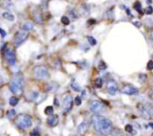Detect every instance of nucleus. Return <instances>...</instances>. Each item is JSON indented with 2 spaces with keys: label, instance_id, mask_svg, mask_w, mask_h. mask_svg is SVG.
Listing matches in <instances>:
<instances>
[{
  "label": "nucleus",
  "instance_id": "39448f33",
  "mask_svg": "<svg viewBox=\"0 0 153 136\" xmlns=\"http://www.w3.org/2000/svg\"><path fill=\"white\" fill-rule=\"evenodd\" d=\"M29 37V33L26 31H17L15 34L14 37V44L16 47H19L21 46Z\"/></svg>",
  "mask_w": 153,
  "mask_h": 136
},
{
  "label": "nucleus",
  "instance_id": "393cba45",
  "mask_svg": "<svg viewBox=\"0 0 153 136\" xmlns=\"http://www.w3.org/2000/svg\"><path fill=\"white\" fill-rule=\"evenodd\" d=\"M74 102H75V104H76V106H80V105H81V103H82L81 97H79V96H76V97L75 98V100H74Z\"/></svg>",
  "mask_w": 153,
  "mask_h": 136
},
{
  "label": "nucleus",
  "instance_id": "f704fd0d",
  "mask_svg": "<svg viewBox=\"0 0 153 136\" xmlns=\"http://www.w3.org/2000/svg\"><path fill=\"white\" fill-rule=\"evenodd\" d=\"M4 83V80H3V77L0 75V87H1Z\"/></svg>",
  "mask_w": 153,
  "mask_h": 136
},
{
  "label": "nucleus",
  "instance_id": "f8f14e48",
  "mask_svg": "<svg viewBox=\"0 0 153 136\" xmlns=\"http://www.w3.org/2000/svg\"><path fill=\"white\" fill-rule=\"evenodd\" d=\"M88 128H89V124H88L87 121L82 122V123L78 126V134H79V136H84V135L88 132Z\"/></svg>",
  "mask_w": 153,
  "mask_h": 136
},
{
  "label": "nucleus",
  "instance_id": "5701e85b",
  "mask_svg": "<svg viewBox=\"0 0 153 136\" xmlns=\"http://www.w3.org/2000/svg\"><path fill=\"white\" fill-rule=\"evenodd\" d=\"M88 42L90 43L91 46L97 45V40H96L95 38H93V37H91V36H88Z\"/></svg>",
  "mask_w": 153,
  "mask_h": 136
},
{
  "label": "nucleus",
  "instance_id": "20e7f679",
  "mask_svg": "<svg viewBox=\"0 0 153 136\" xmlns=\"http://www.w3.org/2000/svg\"><path fill=\"white\" fill-rule=\"evenodd\" d=\"M33 75L36 80H46L50 77L48 68L43 64H39L33 67Z\"/></svg>",
  "mask_w": 153,
  "mask_h": 136
},
{
  "label": "nucleus",
  "instance_id": "2eb2a0df",
  "mask_svg": "<svg viewBox=\"0 0 153 136\" xmlns=\"http://www.w3.org/2000/svg\"><path fill=\"white\" fill-rule=\"evenodd\" d=\"M3 17H4V19L7 20V21H9V22H13V21L15 20L14 15H12V14L9 13V12H5V13L3 14Z\"/></svg>",
  "mask_w": 153,
  "mask_h": 136
},
{
  "label": "nucleus",
  "instance_id": "dca6fc26",
  "mask_svg": "<svg viewBox=\"0 0 153 136\" xmlns=\"http://www.w3.org/2000/svg\"><path fill=\"white\" fill-rule=\"evenodd\" d=\"M33 29V23H31V22H27L23 25V30L24 31H32Z\"/></svg>",
  "mask_w": 153,
  "mask_h": 136
},
{
  "label": "nucleus",
  "instance_id": "a19ab883",
  "mask_svg": "<svg viewBox=\"0 0 153 136\" xmlns=\"http://www.w3.org/2000/svg\"><path fill=\"white\" fill-rule=\"evenodd\" d=\"M151 136H153V133H152V135H151Z\"/></svg>",
  "mask_w": 153,
  "mask_h": 136
},
{
  "label": "nucleus",
  "instance_id": "a211bd4d",
  "mask_svg": "<svg viewBox=\"0 0 153 136\" xmlns=\"http://www.w3.org/2000/svg\"><path fill=\"white\" fill-rule=\"evenodd\" d=\"M44 113H45V115H47V116L52 115V114H53V107H51V106L46 107L45 109H44Z\"/></svg>",
  "mask_w": 153,
  "mask_h": 136
},
{
  "label": "nucleus",
  "instance_id": "7c9ffc66",
  "mask_svg": "<svg viewBox=\"0 0 153 136\" xmlns=\"http://www.w3.org/2000/svg\"><path fill=\"white\" fill-rule=\"evenodd\" d=\"M105 68H106V64H105L103 61H101L100 64H99V69H100V70H105Z\"/></svg>",
  "mask_w": 153,
  "mask_h": 136
},
{
  "label": "nucleus",
  "instance_id": "412c9836",
  "mask_svg": "<svg viewBox=\"0 0 153 136\" xmlns=\"http://www.w3.org/2000/svg\"><path fill=\"white\" fill-rule=\"evenodd\" d=\"M71 88H72L74 91H78V92L81 91V88H80V86H79L78 83H71Z\"/></svg>",
  "mask_w": 153,
  "mask_h": 136
},
{
  "label": "nucleus",
  "instance_id": "bb28decb",
  "mask_svg": "<svg viewBox=\"0 0 153 136\" xmlns=\"http://www.w3.org/2000/svg\"><path fill=\"white\" fill-rule=\"evenodd\" d=\"M134 8L140 13V14H141V5L139 3V2H136L135 3V5H134Z\"/></svg>",
  "mask_w": 153,
  "mask_h": 136
},
{
  "label": "nucleus",
  "instance_id": "ea45409f",
  "mask_svg": "<svg viewBox=\"0 0 153 136\" xmlns=\"http://www.w3.org/2000/svg\"><path fill=\"white\" fill-rule=\"evenodd\" d=\"M126 136H132V135H126Z\"/></svg>",
  "mask_w": 153,
  "mask_h": 136
},
{
  "label": "nucleus",
  "instance_id": "58836bf2",
  "mask_svg": "<svg viewBox=\"0 0 153 136\" xmlns=\"http://www.w3.org/2000/svg\"><path fill=\"white\" fill-rule=\"evenodd\" d=\"M97 136H102V135H101V134H100V135H97Z\"/></svg>",
  "mask_w": 153,
  "mask_h": 136
},
{
  "label": "nucleus",
  "instance_id": "423d86ee",
  "mask_svg": "<svg viewBox=\"0 0 153 136\" xmlns=\"http://www.w3.org/2000/svg\"><path fill=\"white\" fill-rule=\"evenodd\" d=\"M3 56L5 61L9 65H14L16 62V55L12 48H7L3 53Z\"/></svg>",
  "mask_w": 153,
  "mask_h": 136
},
{
  "label": "nucleus",
  "instance_id": "7ed1b4c3",
  "mask_svg": "<svg viewBox=\"0 0 153 136\" xmlns=\"http://www.w3.org/2000/svg\"><path fill=\"white\" fill-rule=\"evenodd\" d=\"M15 124L20 130H27L33 124L31 116L27 114H19L15 118Z\"/></svg>",
  "mask_w": 153,
  "mask_h": 136
},
{
  "label": "nucleus",
  "instance_id": "b1692460",
  "mask_svg": "<svg viewBox=\"0 0 153 136\" xmlns=\"http://www.w3.org/2000/svg\"><path fill=\"white\" fill-rule=\"evenodd\" d=\"M61 23H62L64 25H68L69 23H70V21H69V19H68L67 16H62V17H61Z\"/></svg>",
  "mask_w": 153,
  "mask_h": 136
},
{
  "label": "nucleus",
  "instance_id": "f03ea898",
  "mask_svg": "<svg viewBox=\"0 0 153 136\" xmlns=\"http://www.w3.org/2000/svg\"><path fill=\"white\" fill-rule=\"evenodd\" d=\"M9 89L14 94L22 93L24 89V76L22 74H17L12 78L9 83Z\"/></svg>",
  "mask_w": 153,
  "mask_h": 136
},
{
  "label": "nucleus",
  "instance_id": "4c0bfd02",
  "mask_svg": "<svg viewBox=\"0 0 153 136\" xmlns=\"http://www.w3.org/2000/svg\"><path fill=\"white\" fill-rule=\"evenodd\" d=\"M149 126H150L151 128H153V123H149Z\"/></svg>",
  "mask_w": 153,
  "mask_h": 136
},
{
  "label": "nucleus",
  "instance_id": "0eeeda50",
  "mask_svg": "<svg viewBox=\"0 0 153 136\" xmlns=\"http://www.w3.org/2000/svg\"><path fill=\"white\" fill-rule=\"evenodd\" d=\"M105 106L99 100H92L90 102V111L94 114H99L104 112Z\"/></svg>",
  "mask_w": 153,
  "mask_h": 136
},
{
  "label": "nucleus",
  "instance_id": "4be33fe9",
  "mask_svg": "<svg viewBox=\"0 0 153 136\" xmlns=\"http://www.w3.org/2000/svg\"><path fill=\"white\" fill-rule=\"evenodd\" d=\"M95 86L97 88H102V86H103V80L101 78L96 79V81H95Z\"/></svg>",
  "mask_w": 153,
  "mask_h": 136
},
{
  "label": "nucleus",
  "instance_id": "c756f323",
  "mask_svg": "<svg viewBox=\"0 0 153 136\" xmlns=\"http://www.w3.org/2000/svg\"><path fill=\"white\" fill-rule=\"evenodd\" d=\"M145 13H146L147 15H151V14L153 13V8H152V7H151V6H149V7L145 9Z\"/></svg>",
  "mask_w": 153,
  "mask_h": 136
},
{
  "label": "nucleus",
  "instance_id": "473e14b6",
  "mask_svg": "<svg viewBox=\"0 0 153 136\" xmlns=\"http://www.w3.org/2000/svg\"><path fill=\"white\" fill-rule=\"evenodd\" d=\"M0 34H1V36H2L3 38H5V37L7 36V32H6L2 28H0Z\"/></svg>",
  "mask_w": 153,
  "mask_h": 136
},
{
  "label": "nucleus",
  "instance_id": "c9c22d12",
  "mask_svg": "<svg viewBox=\"0 0 153 136\" xmlns=\"http://www.w3.org/2000/svg\"><path fill=\"white\" fill-rule=\"evenodd\" d=\"M133 24H134V25H136V27H138V28H140V27L141 26L140 23H139V22H135V23H133Z\"/></svg>",
  "mask_w": 153,
  "mask_h": 136
},
{
  "label": "nucleus",
  "instance_id": "4468645a",
  "mask_svg": "<svg viewBox=\"0 0 153 136\" xmlns=\"http://www.w3.org/2000/svg\"><path fill=\"white\" fill-rule=\"evenodd\" d=\"M47 124L50 125V126H51V127H54V126H56L58 124H59V116H57V115H51V116H49V117H48V119H47Z\"/></svg>",
  "mask_w": 153,
  "mask_h": 136
},
{
  "label": "nucleus",
  "instance_id": "2f4dec72",
  "mask_svg": "<svg viewBox=\"0 0 153 136\" xmlns=\"http://www.w3.org/2000/svg\"><path fill=\"white\" fill-rule=\"evenodd\" d=\"M146 79H147V75H143V74H142V75H139V80L141 81L142 83L145 82Z\"/></svg>",
  "mask_w": 153,
  "mask_h": 136
},
{
  "label": "nucleus",
  "instance_id": "1a4fd4ad",
  "mask_svg": "<svg viewBox=\"0 0 153 136\" xmlns=\"http://www.w3.org/2000/svg\"><path fill=\"white\" fill-rule=\"evenodd\" d=\"M120 91L123 94H126V95H136L139 92L138 89L131 84H124L121 88Z\"/></svg>",
  "mask_w": 153,
  "mask_h": 136
},
{
  "label": "nucleus",
  "instance_id": "cd10ccee",
  "mask_svg": "<svg viewBox=\"0 0 153 136\" xmlns=\"http://www.w3.org/2000/svg\"><path fill=\"white\" fill-rule=\"evenodd\" d=\"M125 131H126L127 132H129V133H131L132 131H133L132 125H131V124H126V125H125Z\"/></svg>",
  "mask_w": 153,
  "mask_h": 136
},
{
  "label": "nucleus",
  "instance_id": "f257e3e1",
  "mask_svg": "<svg viewBox=\"0 0 153 136\" xmlns=\"http://www.w3.org/2000/svg\"><path fill=\"white\" fill-rule=\"evenodd\" d=\"M91 124L93 128L101 135L110 134L114 128L113 124L109 119L98 114H95L94 116H92Z\"/></svg>",
  "mask_w": 153,
  "mask_h": 136
},
{
  "label": "nucleus",
  "instance_id": "e433bc0d",
  "mask_svg": "<svg viewBox=\"0 0 153 136\" xmlns=\"http://www.w3.org/2000/svg\"><path fill=\"white\" fill-rule=\"evenodd\" d=\"M149 97H150V99H151V100L153 101V92H152V93L150 94V96H149Z\"/></svg>",
  "mask_w": 153,
  "mask_h": 136
},
{
  "label": "nucleus",
  "instance_id": "ddd939ff",
  "mask_svg": "<svg viewBox=\"0 0 153 136\" xmlns=\"http://www.w3.org/2000/svg\"><path fill=\"white\" fill-rule=\"evenodd\" d=\"M106 87H107V91L110 95H114L117 91V89H118L117 83L113 80H111L107 83Z\"/></svg>",
  "mask_w": 153,
  "mask_h": 136
},
{
  "label": "nucleus",
  "instance_id": "9d476101",
  "mask_svg": "<svg viewBox=\"0 0 153 136\" xmlns=\"http://www.w3.org/2000/svg\"><path fill=\"white\" fill-rule=\"evenodd\" d=\"M72 104H73V100L71 95L68 93L66 94L63 98V110L65 113H68L71 110Z\"/></svg>",
  "mask_w": 153,
  "mask_h": 136
},
{
  "label": "nucleus",
  "instance_id": "6e6552de",
  "mask_svg": "<svg viewBox=\"0 0 153 136\" xmlns=\"http://www.w3.org/2000/svg\"><path fill=\"white\" fill-rule=\"evenodd\" d=\"M140 115L145 119H152L153 118V107L150 106H141L140 107Z\"/></svg>",
  "mask_w": 153,
  "mask_h": 136
},
{
  "label": "nucleus",
  "instance_id": "aec40b11",
  "mask_svg": "<svg viewBox=\"0 0 153 136\" xmlns=\"http://www.w3.org/2000/svg\"><path fill=\"white\" fill-rule=\"evenodd\" d=\"M110 134L112 136H122V132L119 129H114L113 128V130H112V132H111Z\"/></svg>",
  "mask_w": 153,
  "mask_h": 136
},
{
  "label": "nucleus",
  "instance_id": "f3484780",
  "mask_svg": "<svg viewBox=\"0 0 153 136\" xmlns=\"http://www.w3.org/2000/svg\"><path fill=\"white\" fill-rule=\"evenodd\" d=\"M18 102H19V99H18L17 97H16V96L11 97L10 99H9V104H10L12 107H16V106L18 104Z\"/></svg>",
  "mask_w": 153,
  "mask_h": 136
},
{
  "label": "nucleus",
  "instance_id": "c85d7f7f",
  "mask_svg": "<svg viewBox=\"0 0 153 136\" xmlns=\"http://www.w3.org/2000/svg\"><path fill=\"white\" fill-rule=\"evenodd\" d=\"M147 69L149 70V71L153 70V61L152 60L148 62V64H147Z\"/></svg>",
  "mask_w": 153,
  "mask_h": 136
},
{
  "label": "nucleus",
  "instance_id": "72a5a7b5",
  "mask_svg": "<svg viewBox=\"0 0 153 136\" xmlns=\"http://www.w3.org/2000/svg\"><path fill=\"white\" fill-rule=\"evenodd\" d=\"M149 39L153 42V30L149 32Z\"/></svg>",
  "mask_w": 153,
  "mask_h": 136
},
{
  "label": "nucleus",
  "instance_id": "9b49d317",
  "mask_svg": "<svg viewBox=\"0 0 153 136\" xmlns=\"http://www.w3.org/2000/svg\"><path fill=\"white\" fill-rule=\"evenodd\" d=\"M32 15H33V21H34L37 24H42V23H43L42 14V12H41V10H40L39 8H35V9L33 11Z\"/></svg>",
  "mask_w": 153,
  "mask_h": 136
},
{
  "label": "nucleus",
  "instance_id": "6ab92c4d",
  "mask_svg": "<svg viewBox=\"0 0 153 136\" xmlns=\"http://www.w3.org/2000/svg\"><path fill=\"white\" fill-rule=\"evenodd\" d=\"M7 118H8V119H10V120L14 119V118H15V116H16V110L12 109V110L7 111Z\"/></svg>",
  "mask_w": 153,
  "mask_h": 136
},
{
  "label": "nucleus",
  "instance_id": "a878e982",
  "mask_svg": "<svg viewBox=\"0 0 153 136\" xmlns=\"http://www.w3.org/2000/svg\"><path fill=\"white\" fill-rule=\"evenodd\" d=\"M30 136H41V132L38 129H34L30 132Z\"/></svg>",
  "mask_w": 153,
  "mask_h": 136
}]
</instances>
